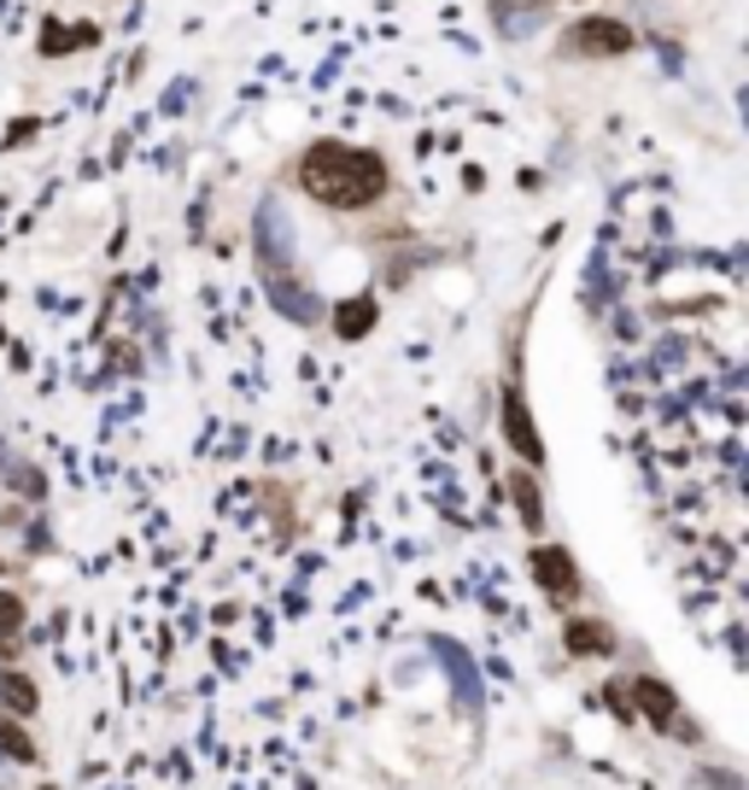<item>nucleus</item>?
Returning a JSON list of instances; mask_svg holds the SVG:
<instances>
[{
	"mask_svg": "<svg viewBox=\"0 0 749 790\" xmlns=\"http://www.w3.org/2000/svg\"><path fill=\"white\" fill-rule=\"evenodd\" d=\"M299 188L328 205V212H363L387 194V164L369 147H346V141H317L299 158Z\"/></svg>",
	"mask_w": 749,
	"mask_h": 790,
	"instance_id": "f257e3e1",
	"label": "nucleus"
},
{
	"mask_svg": "<svg viewBox=\"0 0 749 790\" xmlns=\"http://www.w3.org/2000/svg\"><path fill=\"white\" fill-rule=\"evenodd\" d=\"M568 48L586 53V59H615V53L633 48V30L620 24V18H579L568 30Z\"/></svg>",
	"mask_w": 749,
	"mask_h": 790,
	"instance_id": "f03ea898",
	"label": "nucleus"
},
{
	"mask_svg": "<svg viewBox=\"0 0 749 790\" xmlns=\"http://www.w3.org/2000/svg\"><path fill=\"white\" fill-rule=\"evenodd\" d=\"M527 563H533V579H538L551 597H574V592H579V568H574V556L562 551V545H538Z\"/></svg>",
	"mask_w": 749,
	"mask_h": 790,
	"instance_id": "7ed1b4c3",
	"label": "nucleus"
},
{
	"mask_svg": "<svg viewBox=\"0 0 749 790\" xmlns=\"http://www.w3.org/2000/svg\"><path fill=\"white\" fill-rule=\"evenodd\" d=\"M504 433H510V445L522 451V463H545V445H538V428H533V415H527L522 387L504 392Z\"/></svg>",
	"mask_w": 749,
	"mask_h": 790,
	"instance_id": "20e7f679",
	"label": "nucleus"
},
{
	"mask_svg": "<svg viewBox=\"0 0 749 790\" xmlns=\"http://www.w3.org/2000/svg\"><path fill=\"white\" fill-rule=\"evenodd\" d=\"M562 644H568L574 656H609L615 633L603 627V620H568V627H562Z\"/></svg>",
	"mask_w": 749,
	"mask_h": 790,
	"instance_id": "39448f33",
	"label": "nucleus"
},
{
	"mask_svg": "<svg viewBox=\"0 0 749 790\" xmlns=\"http://www.w3.org/2000/svg\"><path fill=\"white\" fill-rule=\"evenodd\" d=\"M633 697H638V709L650 715L656 726H679V702H674V685H661V679H638V685H633Z\"/></svg>",
	"mask_w": 749,
	"mask_h": 790,
	"instance_id": "423d86ee",
	"label": "nucleus"
},
{
	"mask_svg": "<svg viewBox=\"0 0 749 790\" xmlns=\"http://www.w3.org/2000/svg\"><path fill=\"white\" fill-rule=\"evenodd\" d=\"M510 492H515V515H522V527H527V533L545 527V504H538L533 474H510Z\"/></svg>",
	"mask_w": 749,
	"mask_h": 790,
	"instance_id": "0eeeda50",
	"label": "nucleus"
},
{
	"mask_svg": "<svg viewBox=\"0 0 749 790\" xmlns=\"http://www.w3.org/2000/svg\"><path fill=\"white\" fill-rule=\"evenodd\" d=\"M35 685L24 679V674H0V709L7 715H35Z\"/></svg>",
	"mask_w": 749,
	"mask_h": 790,
	"instance_id": "6e6552de",
	"label": "nucleus"
},
{
	"mask_svg": "<svg viewBox=\"0 0 749 790\" xmlns=\"http://www.w3.org/2000/svg\"><path fill=\"white\" fill-rule=\"evenodd\" d=\"M335 317H340V335H346V340H358L363 328H369V317H374V305H369V299H351V305H340V310H335Z\"/></svg>",
	"mask_w": 749,
	"mask_h": 790,
	"instance_id": "1a4fd4ad",
	"label": "nucleus"
},
{
	"mask_svg": "<svg viewBox=\"0 0 749 790\" xmlns=\"http://www.w3.org/2000/svg\"><path fill=\"white\" fill-rule=\"evenodd\" d=\"M0 750H7L12 761H35V743H30V732H18V726H7V720H0Z\"/></svg>",
	"mask_w": 749,
	"mask_h": 790,
	"instance_id": "9d476101",
	"label": "nucleus"
},
{
	"mask_svg": "<svg viewBox=\"0 0 749 790\" xmlns=\"http://www.w3.org/2000/svg\"><path fill=\"white\" fill-rule=\"evenodd\" d=\"M18 627H24V597L0 592V633H18Z\"/></svg>",
	"mask_w": 749,
	"mask_h": 790,
	"instance_id": "9b49d317",
	"label": "nucleus"
}]
</instances>
